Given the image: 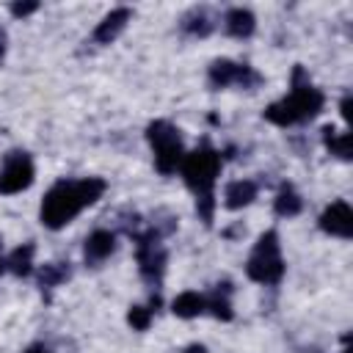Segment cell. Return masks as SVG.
<instances>
[{
	"instance_id": "cell-1",
	"label": "cell",
	"mask_w": 353,
	"mask_h": 353,
	"mask_svg": "<svg viewBox=\"0 0 353 353\" xmlns=\"http://www.w3.org/2000/svg\"><path fill=\"white\" fill-rule=\"evenodd\" d=\"M108 182L102 176H83V179H61L55 182L44 199L39 218L47 229H63L72 218H77L85 207L102 199Z\"/></svg>"
},
{
	"instance_id": "cell-2",
	"label": "cell",
	"mask_w": 353,
	"mask_h": 353,
	"mask_svg": "<svg viewBox=\"0 0 353 353\" xmlns=\"http://www.w3.org/2000/svg\"><path fill=\"white\" fill-rule=\"evenodd\" d=\"M221 165L223 160L210 143H201L199 149L185 152L179 165L185 185L196 196V212L207 226L212 223V212H215V179L221 174Z\"/></svg>"
},
{
	"instance_id": "cell-3",
	"label": "cell",
	"mask_w": 353,
	"mask_h": 353,
	"mask_svg": "<svg viewBox=\"0 0 353 353\" xmlns=\"http://www.w3.org/2000/svg\"><path fill=\"white\" fill-rule=\"evenodd\" d=\"M323 105H325L323 91L317 85H312L303 66H295L290 94L281 97L279 102H270L262 116L276 127H292V124H303V121L314 119L323 110Z\"/></svg>"
},
{
	"instance_id": "cell-4",
	"label": "cell",
	"mask_w": 353,
	"mask_h": 353,
	"mask_svg": "<svg viewBox=\"0 0 353 353\" xmlns=\"http://www.w3.org/2000/svg\"><path fill=\"white\" fill-rule=\"evenodd\" d=\"M245 273L251 281L256 284H279L284 276V256H281V245H279V232L268 229L259 234L248 262H245Z\"/></svg>"
},
{
	"instance_id": "cell-5",
	"label": "cell",
	"mask_w": 353,
	"mask_h": 353,
	"mask_svg": "<svg viewBox=\"0 0 353 353\" xmlns=\"http://www.w3.org/2000/svg\"><path fill=\"white\" fill-rule=\"evenodd\" d=\"M146 141L152 143V152H154V168H157L163 176L174 174V171L182 165L185 146H182L179 127H174V124L165 121V119H154V121H149V127H146Z\"/></svg>"
},
{
	"instance_id": "cell-6",
	"label": "cell",
	"mask_w": 353,
	"mask_h": 353,
	"mask_svg": "<svg viewBox=\"0 0 353 353\" xmlns=\"http://www.w3.org/2000/svg\"><path fill=\"white\" fill-rule=\"evenodd\" d=\"M160 232L157 229H146V232H135L132 240H135V259H138V270L143 276L146 284L157 287L163 273H165V262H168V254L160 243Z\"/></svg>"
},
{
	"instance_id": "cell-7",
	"label": "cell",
	"mask_w": 353,
	"mask_h": 353,
	"mask_svg": "<svg viewBox=\"0 0 353 353\" xmlns=\"http://www.w3.org/2000/svg\"><path fill=\"white\" fill-rule=\"evenodd\" d=\"M33 176H36V168H33L30 154L22 149H14L6 154V160L0 165V193H6V196L19 193L33 185Z\"/></svg>"
},
{
	"instance_id": "cell-8",
	"label": "cell",
	"mask_w": 353,
	"mask_h": 353,
	"mask_svg": "<svg viewBox=\"0 0 353 353\" xmlns=\"http://www.w3.org/2000/svg\"><path fill=\"white\" fill-rule=\"evenodd\" d=\"M210 85L212 88H229V85H240V88H254L262 83V77L248 66V63H237L229 58H215L210 63Z\"/></svg>"
},
{
	"instance_id": "cell-9",
	"label": "cell",
	"mask_w": 353,
	"mask_h": 353,
	"mask_svg": "<svg viewBox=\"0 0 353 353\" xmlns=\"http://www.w3.org/2000/svg\"><path fill=\"white\" fill-rule=\"evenodd\" d=\"M320 229L325 234H334V237H342V240H350L353 237V210L347 201H331L323 215H320Z\"/></svg>"
},
{
	"instance_id": "cell-10",
	"label": "cell",
	"mask_w": 353,
	"mask_h": 353,
	"mask_svg": "<svg viewBox=\"0 0 353 353\" xmlns=\"http://www.w3.org/2000/svg\"><path fill=\"white\" fill-rule=\"evenodd\" d=\"M130 19H132V11H130L127 6L113 8V11L105 14L102 22L94 28V41H97V44H110L113 39H119V33L127 28Z\"/></svg>"
},
{
	"instance_id": "cell-11",
	"label": "cell",
	"mask_w": 353,
	"mask_h": 353,
	"mask_svg": "<svg viewBox=\"0 0 353 353\" xmlns=\"http://www.w3.org/2000/svg\"><path fill=\"white\" fill-rule=\"evenodd\" d=\"M116 251V234L108 232V229H97L85 237V245H83V256L88 265H99L105 262L110 254Z\"/></svg>"
},
{
	"instance_id": "cell-12",
	"label": "cell",
	"mask_w": 353,
	"mask_h": 353,
	"mask_svg": "<svg viewBox=\"0 0 353 353\" xmlns=\"http://www.w3.org/2000/svg\"><path fill=\"white\" fill-rule=\"evenodd\" d=\"M256 199V182L251 179H234L223 190V207L226 210H243Z\"/></svg>"
},
{
	"instance_id": "cell-13",
	"label": "cell",
	"mask_w": 353,
	"mask_h": 353,
	"mask_svg": "<svg viewBox=\"0 0 353 353\" xmlns=\"http://www.w3.org/2000/svg\"><path fill=\"white\" fill-rule=\"evenodd\" d=\"M223 28L234 39H248L254 33V28H256V17L248 8H229L226 19H223Z\"/></svg>"
},
{
	"instance_id": "cell-14",
	"label": "cell",
	"mask_w": 353,
	"mask_h": 353,
	"mask_svg": "<svg viewBox=\"0 0 353 353\" xmlns=\"http://www.w3.org/2000/svg\"><path fill=\"white\" fill-rule=\"evenodd\" d=\"M229 295H232V284H229V281L215 284V287H212V292H210V295H204L207 309L212 312V317H218V320H232V317H234Z\"/></svg>"
},
{
	"instance_id": "cell-15",
	"label": "cell",
	"mask_w": 353,
	"mask_h": 353,
	"mask_svg": "<svg viewBox=\"0 0 353 353\" xmlns=\"http://www.w3.org/2000/svg\"><path fill=\"white\" fill-rule=\"evenodd\" d=\"M204 309H207V301H204V295L196 292V290H185V292H179V295L174 298V303H171V312H174L176 317H182V320L199 317Z\"/></svg>"
},
{
	"instance_id": "cell-16",
	"label": "cell",
	"mask_w": 353,
	"mask_h": 353,
	"mask_svg": "<svg viewBox=\"0 0 353 353\" xmlns=\"http://www.w3.org/2000/svg\"><path fill=\"white\" fill-rule=\"evenodd\" d=\"M303 210V199L292 185H281V190L273 199V212L281 218H295Z\"/></svg>"
},
{
	"instance_id": "cell-17",
	"label": "cell",
	"mask_w": 353,
	"mask_h": 353,
	"mask_svg": "<svg viewBox=\"0 0 353 353\" xmlns=\"http://www.w3.org/2000/svg\"><path fill=\"white\" fill-rule=\"evenodd\" d=\"M33 254H36V245L33 243H22L19 248H14L6 259V268L14 273V276H30V268H33Z\"/></svg>"
},
{
	"instance_id": "cell-18",
	"label": "cell",
	"mask_w": 353,
	"mask_h": 353,
	"mask_svg": "<svg viewBox=\"0 0 353 353\" xmlns=\"http://www.w3.org/2000/svg\"><path fill=\"white\" fill-rule=\"evenodd\" d=\"M323 143L331 154H336L339 160H350V132H336L331 124L323 127Z\"/></svg>"
},
{
	"instance_id": "cell-19",
	"label": "cell",
	"mask_w": 353,
	"mask_h": 353,
	"mask_svg": "<svg viewBox=\"0 0 353 353\" xmlns=\"http://www.w3.org/2000/svg\"><path fill=\"white\" fill-rule=\"evenodd\" d=\"M69 276H72L69 262H50V265H44V268L39 270V287H41V290H52V287L63 284Z\"/></svg>"
},
{
	"instance_id": "cell-20",
	"label": "cell",
	"mask_w": 353,
	"mask_h": 353,
	"mask_svg": "<svg viewBox=\"0 0 353 353\" xmlns=\"http://www.w3.org/2000/svg\"><path fill=\"white\" fill-rule=\"evenodd\" d=\"M179 28H182L185 33H190V36H207V33L212 30V22H210V17L204 14V8H193V11H188V14L182 17Z\"/></svg>"
},
{
	"instance_id": "cell-21",
	"label": "cell",
	"mask_w": 353,
	"mask_h": 353,
	"mask_svg": "<svg viewBox=\"0 0 353 353\" xmlns=\"http://www.w3.org/2000/svg\"><path fill=\"white\" fill-rule=\"evenodd\" d=\"M127 323H130L135 331H146L149 323H152V306H130Z\"/></svg>"
},
{
	"instance_id": "cell-22",
	"label": "cell",
	"mask_w": 353,
	"mask_h": 353,
	"mask_svg": "<svg viewBox=\"0 0 353 353\" xmlns=\"http://www.w3.org/2000/svg\"><path fill=\"white\" fill-rule=\"evenodd\" d=\"M33 11H39V3L36 0H30V3H11V14L14 17H28Z\"/></svg>"
},
{
	"instance_id": "cell-23",
	"label": "cell",
	"mask_w": 353,
	"mask_h": 353,
	"mask_svg": "<svg viewBox=\"0 0 353 353\" xmlns=\"http://www.w3.org/2000/svg\"><path fill=\"white\" fill-rule=\"evenodd\" d=\"M339 110H342V119H345V121H350V94H345V97H342Z\"/></svg>"
},
{
	"instance_id": "cell-24",
	"label": "cell",
	"mask_w": 353,
	"mask_h": 353,
	"mask_svg": "<svg viewBox=\"0 0 353 353\" xmlns=\"http://www.w3.org/2000/svg\"><path fill=\"white\" fill-rule=\"evenodd\" d=\"M185 353H210V350H207L201 342H193V345H188V347H185Z\"/></svg>"
},
{
	"instance_id": "cell-25",
	"label": "cell",
	"mask_w": 353,
	"mask_h": 353,
	"mask_svg": "<svg viewBox=\"0 0 353 353\" xmlns=\"http://www.w3.org/2000/svg\"><path fill=\"white\" fill-rule=\"evenodd\" d=\"M6 41H8V39H6V30L0 28V63H3V58H6Z\"/></svg>"
},
{
	"instance_id": "cell-26",
	"label": "cell",
	"mask_w": 353,
	"mask_h": 353,
	"mask_svg": "<svg viewBox=\"0 0 353 353\" xmlns=\"http://www.w3.org/2000/svg\"><path fill=\"white\" fill-rule=\"evenodd\" d=\"M25 353H50V350H47L44 345H30V347H28Z\"/></svg>"
},
{
	"instance_id": "cell-27",
	"label": "cell",
	"mask_w": 353,
	"mask_h": 353,
	"mask_svg": "<svg viewBox=\"0 0 353 353\" xmlns=\"http://www.w3.org/2000/svg\"><path fill=\"white\" fill-rule=\"evenodd\" d=\"M6 256H3V237H0V273H6Z\"/></svg>"
},
{
	"instance_id": "cell-28",
	"label": "cell",
	"mask_w": 353,
	"mask_h": 353,
	"mask_svg": "<svg viewBox=\"0 0 353 353\" xmlns=\"http://www.w3.org/2000/svg\"><path fill=\"white\" fill-rule=\"evenodd\" d=\"M342 353H350V347H345V350H342Z\"/></svg>"
}]
</instances>
